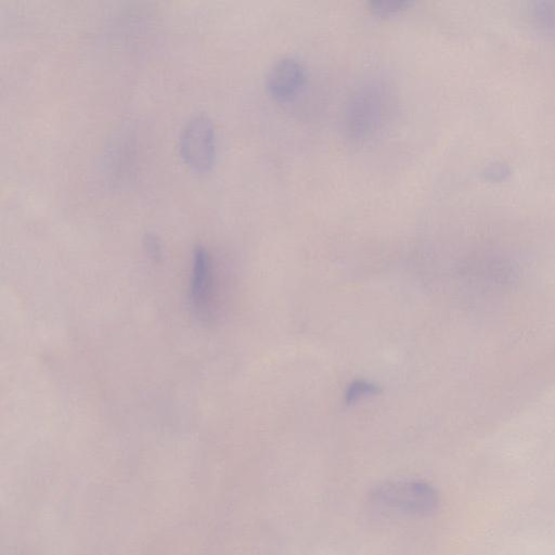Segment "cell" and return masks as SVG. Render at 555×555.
I'll list each match as a JSON object with an SVG mask.
<instances>
[{
    "instance_id": "cell-1",
    "label": "cell",
    "mask_w": 555,
    "mask_h": 555,
    "mask_svg": "<svg viewBox=\"0 0 555 555\" xmlns=\"http://www.w3.org/2000/svg\"><path fill=\"white\" fill-rule=\"evenodd\" d=\"M369 502L380 513L400 517H426L439 503L437 490L422 480H387L369 493Z\"/></svg>"
},
{
    "instance_id": "cell-2",
    "label": "cell",
    "mask_w": 555,
    "mask_h": 555,
    "mask_svg": "<svg viewBox=\"0 0 555 555\" xmlns=\"http://www.w3.org/2000/svg\"><path fill=\"white\" fill-rule=\"evenodd\" d=\"M183 163L194 172H208L216 160V132L212 120L196 115L183 126L178 141Z\"/></svg>"
},
{
    "instance_id": "cell-3",
    "label": "cell",
    "mask_w": 555,
    "mask_h": 555,
    "mask_svg": "<svg viewBox=\"0 0 555 555\" xmlns=\"http://www.w3.org/2000/svg\"><path fill=\"white\" fill-rule=\"evenodd\" d=\"M306 82V68L294 57L279 60L266 76V89L269 95L280 103L295 100L304 90Z\"/></svg>"
},
{
    "instance_id": "cell-4",
    "label": "cell",
    "mask_w": 555,
    "mask_h": 555,
    "mask_svg": "<svg viewBox=\"0 0 555 555\" xmlns=\"http://www.w3.org/2000/svg\"><path fill=\"white\" fill-rule=\"evenodd\" d=\"M380 104L379 93L374 88L359 91L347 111L348 131L356 138L373 131L380 117Z\"/></svg>"
},
{
    "instance_id": "cell-5",
    "label": "cell",
    "mask_w": 555,
    "mask_h": 555,
    "mask_svg": "<svg viewBox=\"0 0 555 555\" xmlns=\"http://www.w3.org/2000/svg\"><path fill=\"white\" fill-rule=\"evenodd\" d=\"M412 5L411 1L403 0H375L370 2V10L375 16L382 18L393 17Z\"/></svg>"
},
{
    "instance_id": "cell-6",
    "label": "cell",
    "mask_w": 555,
    "mask_h": 555,
    "mask_svg": "<svg viewBox=\"0 0 555 555\" xmlns=\"http://www.w3.org/2000/svg\"><path fill=\"white\" fill-rule=\"evenodd\" d=\"M378 392L379 388L376 384L365 379H357L347 387L345 400L347 403H352L369 396L377 395Z\"/></svg>"
}]
</instances>
